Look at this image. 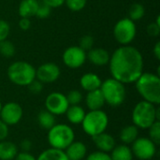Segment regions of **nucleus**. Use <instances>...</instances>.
Wrapping results in <instances>:
<instances>
[{"label":"nucleus","mask_w":160,"mask_h":160,"mask_svg":"<svg viewBox=\"0 0 160 160\" xmlns=\"http://www.w3.org/2000/svg\"><path fill=\"white\" fill-rule=\"evenodd\" d=\"M112 78L122 83H133L143 72V58L141 52L133 46L122 45L110 56Z\"/></svg>","instance_id":"f257e3e1"},{"label":"nucleus","mask_w":160,"mask_h":160,"mask_svg":"<svg viewBox=\"0 0 160 160\" xmlns=\"http://www.w3.org/2000/svg\"><path fill=\"white\" fill-rule=\"evenodd\" d=\"M136 89L143 100L154 105L160 103V78L159 75L142 72L139 79L135 82Z\"/></svg>","instance_id":"f03ea898"},{"label":"nucleus","mask_w":160,"mask_h":160,"mask_svg":"<svg viewBox=\"0 0 160 160\" xmlns=\"http://www.w3.org/2000/svg\"><path fill=\"white\" fill-rule=\"evenodd\" d=\"M48 142L52 148L65 150L75 139V133L72 128L67 124H55L48 130Z\"/></svg>","instance_id":"7ed1b4c3"},{"label":"nucleus","mask_w":160,"mask_h":160,"mask_svg":"<svg viewBox=\"0 0 160 160\" xmlns=\"http://www.w3.org/2000/svg\"><path fill=\"white\" fill-rule=\"evenodd\" d=\"M7 73L9 81L19 86H27L36 79V68L24 61L12 63Z\"/></svg>","instance_id":"20e7f679"},{"label":"nucleus","mask_w":160,"mask_h":160,"mask_svg":"<svg viewBox=\"0 0 160 160\" xmlns=\"http://www.w3.org/2000/svg\"><path fill=\"white\" fill-rule=\"evenodd\" d=\"M157 119V107L156 105L142 100L137 103L132 112L133 125L141 129H148Z\"/></svg>","instance_id":"39448f33"},{"label":"nucleus","mask_w":160,"mask_h":160,"mask_svg":"<svg viewBox=\"0 0 160 160\" xmlns=\"http://www.w3.org/2000/svg\"><path fill=\"white\" fill-rule=\"evenodd\" d=\"M99 89L103 95L105 103H108L112 107H118L122 105L126 99L127 92L125 84L113 78H110L102 82Z\"/></svg>","instance_id":"423d86ee"},{"label":"nucleus","mask_w":160,"mask_h":160,"mask_svg":"<svg viewBox=\"0 0 160 160\" xmlns=\"http://www.w3.org/2000/svg\"><path fill=\"white\" fill-rule=\"evenodd\" d=\"M81 125L84 133L92 138L106 131L109 126V117L102 110L89 111L85 113Z\"/></svg>","instance_id":"0eeeda50"},{"label":"nucleus","mask_w":160,"mask_h":160,"mask_svg":"<svg viewBox=\"0 0 160 160\" xmlns=\"http://www.w3.org/2000/svg\"><path fill=\"white\" fill-rule=\"evenodd\" d=\"M137 34L136 23L129 18L119 20L113 28V36L118 43L121 45L130 44Z\"/></svg>","instance_id":"6e6552de"},{"label":"nucleus","mask_w":160,"mask_h":160,"mask_svg":"<svg viewBox=\"0 0 160 160\" xmlns=\"http://www.w3.org/2000/svg\"><path fill=\"white\" fill-rule=\"evenodd\" d=\"M130 148L133 157L139 160H151L157 154V145L149 138H138Z\"/></svg>","instance_id":"1a4fd4ad"},{"label":"nucleus","mask_w":160,"mask_h":160,"mask_svg":"<svg viewBox=\"0 0 160 160\" xmlns=\"http://www.w3.org/2000/svg\"><path fill=\"white\" fill-rule=\"evenodd\" d=\"M68 107L67 97L60 92H52L45 99V109L55 116L65 114Z\"/></svg>","instance_id":"9d476101"},{"label":"nucleus","mask_w":160,"mask_h":160,"mask_svg":"<svg viewBox=\"0 0 160 160\" xmlns=\"http://www.w3.org/2000/svg\"><path fill=\"white\" fill-rule=\"evenodd\" d=\"M64 64L72 69L81 68L86 60V52L79 46H71L66 49L62 55Z\"/></svg>","instance_id":"9b49d317"},{"label":"nucleus","mask_w":160,"mask_h":160,"mask_svg":"<svg viewBox=\"0 0 160 160\" xmlns=\"http://www.w3.org/2000/svg\"><path fill=\"white\" fill-rule=\"evenodd\" d=\"M22 114V108L20 104L16 102H8L5 105H2L0 119L8 127L15 126L21 121Z\"/></svg>","instance_id":"f8f14e48"},{"label":"nucleus","mask_w":160,"mask_h":160,"mask_svg":"<svg viewBox=\"0 0 160 160\" xmlns=\"http://www.w3.org/2000/svg\"><path fill=\"white\" fill-rule=\"evenodd\" d=\"M60 68L54 63H45L36 69V79L42 83H52L60 77Z\"/></svg>","instance_id":"ddd939ff"},{"label":"nucleus","mask_w":160,"mask_h":160,"mask_svg":"<svg viewBox=\"0 0 160 160\" xmlns=\"http://www.w3.org/2000/svg\"><path fill=\"white\" fill-rule=\"evenodd\" d=\"M92 140L98 151L104 153H110L115 146L114 138L106 132H102L98 135L92 137Z\"/></svg>","instance_id":"4468645a"},{"label":"nucleus","mask_w":160,"mask_h":160,"mask_svg":"<svg viewBox=\"0 0 160 160\" xmlns=\"http://www.w3.org/2000/svg\"><path fill=\"white\" fill-rule=\"evenodd\" d=\"M86 58L95 66L102 67L109 64L110 54L109 52L102 48H92L88 51L86 54Z\"/></svg>","instance_id":"2eb2a0df"},{"label":"nucleus","mask_w":160,"mask_h":160,"mask_svg":"<svg viewBox=\"0 0 160 160\" xmlns=\"http://www.w3.org/2000/svg\"><path fill=\"white\" fill-rule=\"evenodd\" d=\"M64 151L69 160H82L87 155L86 145L82 142L74 141Z\"/></svg>","instance_id":"dca6fc26"},{"label":"nucleus","mask_w":160,"mask_h":160,"mask_svg":"<svg viewBox=\"0 0 160 160\" xmlns=\"http://www.w3.org/2000/svg\"><path fill=\"white\" fill-rule=\"evenodd\" d=\"M85 103L89 111L101 110V108L105 104V99L103 98V95L100 89L87 92V95L85 98Z\"/></svg>","instance_id":"f3484780"},{"label":"nucleus","mask_w":160,"mask_h":160,"mask_svg":"<svg viewBox=\"0 0 160 160\" xmlns=\"http://www.w3.org/2000/svg\"><path fill=\"white\" fill-rule=\"evenodd\" d=\"M102 81L101 79L95 73L88 72L83 74L80 79V84L83 90L86 92L94 91L97 89H99L101 86Z\"/></svg>","instance_id":"a211bd4d"},{"label":"nucleus","mask_w":160,"mask_h":160,"mask_svg":"<svg viewBox=\"0 0 160 160\" xmlns=\"http://www.w3.org/2000/svg\"><path fill=\"white\" fill-rule=\"evenodd\" d=\"M38 4L39 2L38 0H22L18 8V13L21 18L30 19L31 17L36 16Z\"/></svg>","instance_id":"6ab92c4d"},{"label":"nucleus","mask_w":160,"mask_h":160,"mask_svg":"<svg viewBox=\"0 0 160 160\" xmlns=\"http://www.w3.org/2000/svg\"><path fill=\"white\" fill-rule=\"evenodd\" d=\"M85 111L80 105H69L66 112V116L68 121L72 125H80L82 124L84 116Z\"/></svg>","instance_id":"aec40b11"},{"label":"nucleus","mask_w":160,"mask_h":160,"mask_svg":"<svg viewBox=\"0 0 160 160\" xmlns=\"http://www.w3.org/2000/svg\"><path fill=\"white\" fill-rule=\"evenodd\" d=\"M18 154V147L8 141L0 142V160H13Z\"/></svg>","instance_id":"412c9836"},{"label":"nucleus","mask_w":160,"mask_h":160,"mask_svg":"<svg viewBox=\"0 0 160 160\" xmlns=\"http://www.w3.org/2000/svg\"><path fill=\"white\" fill-rule=\"evenodd\" d=\"M119 137L123 144H132L139 138V128L134 125L127 126L124 128H122Z\"/></svg>","instance_id":"4be33fe9"},{"label":"nucleus","mask_w":160,"mask_h":160,"mask_svg":"<svg viewBox=\"0 0 160 160\" xmlns=\"http://www.w3.org/2000/svg\"><path fill=\"white\" fill-rule=\"evenodd\" d=\"M112 160H132L133 154L131 148L126 144L115 145L114 148L111 151Z\"/></svg>","instance_id":"5701e85b"},{"label":"nucleus","mask_w":160,"mask_h":160,"mask_svg":"<svg viewBox=\"0 0 160 160\" xmlns=\"http://www.w3.org/2000/svg\"><path fill=\"white\" fill-rule=\"evenodd\" d=\"M37 160H69L67 157L65 151L55 149V148H48L44 150L38 157Z\"/></svg>","instance_id":"b1692460"},{"label":"nucleus","mask_w":160,"mask_h":160,"mask_svg":"<svg viewBox=\"0 0 160 160\" xmlns=\"http://www.w3.org/2000/svg\"><path fill=\"white\" fill-rule=\"evenodd\" d=\"M38 123L42 128L49 130L56 124L55 115H53L47 110L41 111L38 115Z\"/></svg>","instance_id":"393cba45"},{"label":"nucleus","mask_w":160,"mask_h":160,"mask_svg":"<svg viewBox=\"0 0 160 160\" xmlns=\"http://www.w3.org/2000/svg\"><path fill=\"white\" fill-rule=\"evenodd\" d=\"M144 14H145V8H144L143 5H142L140 3H134L129 8V11H128L129 17L128 18L130 20H132L133 22L141 20L144 16Z\"/></svg>","instance_id":"a878e982"},{"label":"nucleus","mask_w":160,"mask_h":160,"mask_svg":"<svg viewBox=\"0 0 160 160\" xmlns=\"http://www.w3.org/2000/svg\"><path fill=\"white\" fill-rule=\"evenodd\" d=\"M0 54L5 57H12L15 54L14 44L8 39L0 41Z\"/></svg>","instance_id":"bb28decb"},{"label":"nucleus","mask_w":160,"mask_h":160,"mask_svg":"<svg viewBox=\"0 0 160 160\" xmlns=\"http://www.w3.org/2000/svg\"><path fill=\"white\" fill-rule=\"evenodd\" d=\"M149 139L158 146L160 144V122L156 121L149 128Z\"/></svg>","instance_id":"cd10ccee"},{"label":"nucleus","mask_w":160,"mask_h":160,"mask_svg":"<svg viewBox=\"0 0 160 160\" xmlns=\"http://www.w3.org/2000/svg\"><path fill=\"white\" fill-rule=\"evenodd\" d=\"M67 7L72 11H80L86 6L87 0H65Z\"/></svg>","instance_id":"c85d7f7f"},{"label":"nucleus","mask_w":160,"mask_h":160,"mask_svg":"<svg viewBox=\"0 0 160 160\" xmlns=\"http://www.w3.org/2000/svg\"><path fill=\"white\" fill-rule=\"evenodd\" d=\"M66 97L69 105H79L82 100V95L78 90H71Z\"/></svg>","instance_id":"c756f323"},{"label":"nucleus","mask_w":160,"mask_h":160,"mask_svg":"<svg viewBox=\"0 0 160 160\" xmlns=\"http://www.w3.org/2000/svg\"><path fill=\"white\" fill-rule=\"evenodd\" d=\"M147 34L152 38H157L160 34V17H157V21L155 22H151L147 26Z\"/></svg>","instance_id":"7c9ffc66"},{"label":"nucleus","mask_w":160,"mask_h":160,"mask_svg":"<svg viewBox=\"0 0 160 160\" xmlns=\"http://www.w3.org/2000/svg\"><path fill=\"white\" fill-rule=\"evenodd\" d=\"M51 10H52V8L48 5L44 4L43 2L39 3L38 8L37 9L36 17H38V19H46V18H48L50 16Z\"/></svg>","instance_id":"2f4dec72"},{"label":"nucleus","mask_w":160,"mask_h":160,"mask_svg":"<svg viewBox=\"0 0 160 160\" xmlns=\"http://www.w3.org/2000/svg\"><path fill=\"white\" fill-rule=\"evenodd\" d=\"M94 45V38L90 35H84L80 39V46L83 51H89L93 48Z\"/></svg>","instance_id":"473e14b6"},{"label":"nucleus","mask_w":160,"mask_h":160,"mask_svg":"<svg viewBox=\"0 0 160 160\" xmlns=\"http://www.w3.org/2000/svg\"><path fill=\"white\" fill-rule=\"evenodd\" d=\"M10 33V26L7 21L0 20V41L8 38Z\"/></svg>","instance_id":"72a5a7b5"},{"label":"nucleus","mask_w":160,"mask_h":160,"mask_svg":"<svg viewBox=\"0 0 160 160\" xmlns=\"http://www.w3.org/2000/svg\"><path fill=\"white\" fill-rule=\"evenodd\" d=\"M86 160H112V158L108 153L97 151V152H93L89 154L86 157Z\"/></svg>","instance_id":"f704fd0d"},{"label":"nucleus","mask_w":160,"mask_h":160,"mask_svg":"<svg viewBox=\"0 0 160 160\" xmlns=\"http://www.w3.org/2000/svg\"><path fill=\"white\" fill-rule=\"evenodd\" d=\"M28 86V88H29V91L32 93V94H35V95H38V94H39L41 91H42V89H43V83L42 82H40L38 80H37V79H35L30 84H28L27 85Z\"/></svg>","instance_id":"c9c22d12"},{"label":"nucleus","mask_w":160,"mask_h":160,"mask_svg":"<svg viewBox=\"0 0 160 160\" xmlns=\"http://www.w3.org/2000/svg\"><path fill=\"white\" fill-rule=\"evenodd\" d=\"M8 136V126L0 119V142L5 141Z\"/></svg>","instance_id":"e433bc0d"},{"label":"nucleus","mask_w":160,"mask_h":160,"mask_svg":"<svg viewBox=\"0 0 160 160\" xmlns=\"http://www.w3.org/2000/svg\"><path fill=\"white\" fill-rule=\"evenodd\" d=\"M14 160H37V158L33 155H31L29 152H23L22 151V152L17 154Z\"/></svg>","instance_id":"4c0bfd02"},{"label":"nucleus","mask_w":160,"mask_h":160,"mask_svg":"<svg viewBox=\"0 0 160 160\" xmlns=\"http://www.w3.org/2000/svg\"><path fill=\"white\" fill-rule=\"evenodd\" d=\"M19 27L23 31H27L31 27L30 19L29 18H21L19 21Z\"/></svg>","instance_id":"58836bf2"},{"label":"nucleus","mask_w":160,"mask_h":160,"mask_svg":"<svg viewBox=\"0 0 160 160\" xmlns=\"http://www.w3.org/2000/svg\"><path fill=\"white\" fill-rule=\"evenodd\" d=\"M42 2L48 5L51 8H52L61 7L65 3V0H42Z\"/></svg>","instance_id":"ea45409f"},{"label":"nucleus","mask_w":160,"mask_h":160,"mask_svg":"<svg viewBox=\"0 0 160 160\" xmlns=\"http://www.w3.org/2000/svg\"><path fill=\"white\" fill-rule=\"evenodd\" d=\"M32 143L28 139H24L22 142H21V148L23 152H29L31 149Z\"/></svg>","instance_id":"a19ab883"},{"label":"nucleus","mask_w":160,"mask_h":160,"mask_svg":"<svg viewBox=\"0 0 160 160\" xmlns=\"http://www.w3.org/2000/svg\"><path fill=\"white\" fill-rule=\"evenodd\" d=\"M153 52H154L155 57H156L158 60H159L160 59V41H158V42L156 43V45H155V47H154V49H153Z\"/></svg>","instance_id":"79ce46f5"},{"label":"nucleus","mask_w":160,"mask_h":160,"mask_svg":"<svg viewBox=\"0 0 160 160\" xmlns=\"http://www.w3.org/2000/svg\"><path fill=\"white\" fill-rule=\"evenodd\" d=\"M157 119L158 121L160 120V109L158 107H157Z\"/></svg>","instance_id":"37998d69"},{"label":"nucleus","mask_w":160,"mask_h":160,"mask_svg":"<svg viewBox=\"0 0 160 160\" xmlns=\"http://www.w3.org/2000/svg\"><path fill=\"white\" fill-rule=\"evenodd\" d=\"M1 108H2V103H1V101H0V112H1Z\"/></svg>","instance_id":"c03bdc74"}]
</instances>
